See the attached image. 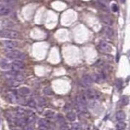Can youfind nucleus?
I'll use <instances>...</instances> for the list:
<instances>
[{
  "label": "nucleus",
  "mask_w": 130,
  "mask_h": 130,
  "mask_svg": "<svg viewBox=\"0 0 130 130\" xmlns=\"http://www.w3.org/2000/svg\"><path fill=\"white\" fill-rule=\"evenodd\" d=\"M7 58L10 59L12 60H20L22 61L26 59V55H25L24 53L19 51V50H7L6 54H5Z\"/></svg>",
  "instance_id": "nucleus-1"
},
{
  "label": "nucleus",
  "mask_w": 130,
  "mask_h": 130,
  "mask_svg": "<svg viewBox=\"0 0 130 130\" xmlns=\"http://www.w3.org/2000/svg\"><path fill=\"white\" fill-rule=\"evenodd\" d=\"M0 37L10 39H17L21 37V35L19 32L11 29H2L0 30Z\"/></svg>",
  "instance_id": "nucleus-2"
},
{
  "label": "nucleus",
  "mask_w": 130,
  "mask_h": 130,
  "mask_svg": "<svg viewBox=\"0 0 130 130\" xmlns=\"http://www.w3.org/2000/svg\"><path fill=\"white\" fill-rule=\"evenodd\" d=\"M4 76L7 77V79H14V80L17 81L20 83H23L24 81V76L21 74H20L18 72H16V71H13V70L6 72L4 73Z\"/></svg>",
  "instance_id": "nucleus-3"
},
{
  "label": "nucleus",
  "mask_w": 130,
  "mask_h": 130,
  "mask_svg": "<svg viewBox=\"0 0 130 130\" xmlns=\"http://www.w3.org/2000/svg\"><path fill=\"white\" fill-rule=\"evenodd\" d=\"M76 106L78 110L82 113L87 112V106H86L85 98L83 95H79L76 98Z\"/></svg>",
  "instance_id": "nucleus-4"
},
{
  "label": "nucleus",
  "mask_w": 130,
  "mask_h": 130,
  "mask_svg": "<svg viewBox=\"0 0 130 130\" xmlns=\"http://www.w3.org/2000/svg\"><path fill=\"white\" fill-rule=\"evenodd\" d=\"M98 50H100L101 52L105 53V54H108V53H111L112 50V48L110 45L108 44L106 42H104V41H101L98 44Z\"/></svg>",
  "instance_id": "nucleus-5"
},
{
  "label": "nucleus",
  "mask_w": 130,
  "mask_h": 130,
  "mask_svg": "<svg viewBox=\"0 0 130 130\" xmlns=\"http://www.w3.org/2000/svg\"><path fill=\"white\" fill-rule=\"evenodd\" d=\"M93 82H94V81L92 79V76H90L89 75H85L81 80V85L84 88L90 87V86L93 85Z\"/></svg>",
  "instance_id": "nucleus-6"
},
{
  "label": "nucleus",
  "mask_w": 130,
  "mask_h": 130,
  "mask_svg": "<svg viewBox=\"0 0 130 130\" xmlns=\"http://www.w3.org/2000/svg\"><path fill=\"white\" fill-rule=\"evenodd\" d=\"M1 44L3 47L7 48L9 50H13L15 48L18 47L19 44L15 41H10V40H3L1 42Z\"/></svg>",
  "instance_id": "nucleus-7"
},
{
  "label": "nucleus",
  "mask_w": 130,
  "mask_h": 130,
  "mask_svg": "<svg viewBox=\"0 0 130 130\" xmlns=\"http://www.w3.org/2000/svg\"><path fill=\"white\" fill-rule=\"evenodd\" d=\"M99 92H98L95 90H93V89H90L86 91V98L88 99H90V101H95L96 99H98L99 98Z\"/></svg>",
  "instance_id": "nucleus-8"
},
{
  "label": "nucleus",
  "mask_w": 130,
  "mask_h": 130,
  "mask_svg": "<svg viewBox=\"0 0 130 130\" xmlns=\"http://www.w3.org/2000/svg\"><path fill=\"white\" fill-rule=\"evenodd\" d=\"M24 68V64L22 61L20 60H14L13 62L11 63V69L13 71H16V72H18V71L23 70Z\"/></svg>",
  "instance_id": "nucleus-9"
},
{
  "label": "nucleus",
  "mask_w": 130,
  "mask_h": 130,
  "mask_svg": "<svg viewBox=\"0 0 130 130\" xmlns=\"http://www.w3.org/2000/svg\"><path fill=\"white\" fill-rule=\"evenodd\" d=\"M100 20L104 24L108 25V26H111L113 24V20H112V19L109 16H106V15H101Z\"/></svg>",
  "instance_id": "nucleus-10"
},
{
  "label": "nucleus",
  "mask_w": 130,
  "mask_h": 130,
  "mask_svg": "<svg viewBox=\"0 0 130 130\" xmlns=\"http://www.w3.org/2000/svg\"><path fill=\"white\" fill-rule=\"evenodd\" d=\"M92 79H93V81H96V82L101 83V82H103V81H105L106 76H105V74H104L103 72L97 73V74H94V76L92 77Z\"/></svg>",
  "instance_id": "nucleus-11"
},
{
  "label": "nucleus",
  "mask_w": 130,
  "mask_h": 130,
  "mask_svg": "<svg viewBox=\"0 0 130 130\" xmlns=\"http://www.w3.org/2000/svg\"><path fill=\"white\" fill-rule=\"evenodd\" d=\"M12 10L9 7H7L6 5L0 4V16H7L11 13Z\"/></svg>",
  "instance_id": "nucleus-12"
},
{
  "label": "nucleus",
  "mask_w": 130,
  "mask_h": 130,
  "mask_svg": "<svg viewBox=\"0 0 130 130\" xmlns=\"http://www.w3.org/2000/svg\"><path fill=\"white\" fill-rule=\"evenodd\" d=\"M7 98L8 99V101L12 103H16L18 101L16 94L13 92H8L7 94Z\"/></svg>",
  "instance_id": "nucleus-13"
},
{
  "label": "nucleus",
  "mask_w": 130,
  "mask_h": 130,
  "mask_svg": "<svg viewBox=\"0 0 130 130\" xmlns=\"http://www.w3.org/2000/svg\"><path fill=\"white\" fill-rule=\"evenodd\" d=\"M0 68L2 69H5V70L11 69V63H9L8 61L4 59H2L0 60Z\"/></svg>",
  "instance_id": "nucleus-14"
},
{
  "label": "nucleus",
  "mask_w": 130,
  "mask_h": 130,
  "mask_svg": "<svg viewBox=\"0 0 130 130\" xmlns=\"http://www.w3.org/2000/svg\"><path fill=\"white\" fill-rule=\"evenodd\" d=\"M17 92H18V94L20 96H26L30 94V90L27 87H20L17 90Z\"/></svg>",
  "instance_id": "nucleus-15"
},
{
  "label": "nucleus",
  "mask_w": 130,
  "mask_h": 130,
  "mask_svg": "<svg viewBox=\"0 0 130 130\" xmlns=\"http://www.w3.org/2000/svg\"><path fill=\"white\" fill-rule=\"evenodd\" d=\"M126 118V115L125 113L123 111H117L116 114V119L117 121H119V122H122L123 120H124V119Z\"/></svg>",
  "instance_id": "nucleus-16"
},
{
  "label": "nucleus",
  "mask_w": 130,
  "mask_h": 130,
  "mask_svg": "<svg viewBox=\"0 0 130 130\" xmlns=\"http://www.w3.org/2000/svg\"><path fill=\"white\" fill-rule=\"evenodd\" d=\"M104 34H105L106 36L109 38H111L114 36V31L111 28H105V29H104Z\"/></svg>",
  "instance_id": "nucleus-17"
},
{
  "label": "nucleus",
  "mask_w": 130,
  "mask_h": 130,
  "mask_svg": "<svg viewBox=\"0 0 130 130\" xmlns=\"http://www.w3.org/2000/svg\"><path fill=\"white\" fill-rule=\"evenodd\" d=\"M66 117H67V119H68L69 121H75L76 119V116L75 114V112L73 111H69L68 113L67 114V116H66Z\"/></svg>",
  "instance_id": "nucleus-18"
},
{
  "label": "nucleus",
  "mask_w": 130,
  "mask_h": 130,
  "mask_svg": "<svg viewBox=\"0 0 130 130\" xmlns=\"http://www.w3.org/2000/svg\"><path fill=\"white\" fill-rule=\"evenodd\" d=\"M7 83L10 86H12V87H16V86L19 85L20 84L17 81L14 80V79H7Z\"/></svg>",
  "instance_id": "nucleus-19"
},
{
  "label": "nucleus",
  "mask_w": 130,
  "mask_h": 130,
  "mask_svg": "<svg viewBox=\"0 0 130 130\" xmlns=\"http://www.w3.org/2000/svg\"><path fill=\"white\" fill-rule=\"evenodd\" d=\"M123 88V81L122 79H117L116 81V89L117 90H120Z\"/></svg>",
  "instance_id": "nucleus-20"
},
{
  "label": "nucleus",
  "mask_w": 130,
  "mask_h": 130,
  "mask_svg": "<svg viewBox=\"0 0 130 130\" xmlns=\"http://www.w3.org/2000/svg\"><path fill=\"white\" fill-rule=\"evenodd\" d=\"M35 121H36V117H35L34 115H32V116H29L26 119V124H34L35 123Z\"/></svg>",
  "instance_id": "nucleus-21"
},
{
  "label": "nucleus",
  "mask_w": 130,
  "mask_h": 130,
  "mask_svg": "<svg viewBox=\"0 0 130 130\" xmlns=\"http://www.w3.org/2000/svg\"><path fill=\"white\" fill-rule=\"evenodd\" d=\"M43 93H44V94H46V95H47V96H50V95H52V94H54L52 89L50 87H46V88L43 89Z\"/></svg>",
  "instance_id": "nucleus-22"
},
{
  "label": "nucleus",
  "mask_w": 130,
  "mask_h": 130,
  "mask_svg": "<svg viewBox=\"0 0 130 130\" xmlns=\"http://www.w3.org/2000/svg\"><path fill=\"white\" fill-rule=\"evenodd\" d=\"M28 105H29L30 107H33V108L37 107V103L34 99H30V100H29V102H28Z\"/></svg>",
  "instance_id": "nucleus-23"
},
{
  "label": "nucleus",
  "mask_w": 130,
  "mask_h": 130,
  "mask_svg": "<svg viewBox=\"0 0 130 130\" xmlns=\"http://www.w3.org/2000/svg\"><path fill=\"white\" fill-rule=\"evenodd\" d=\"M116 128L118 130H124L126 128V124L123 123V122H119L116 124Z\"/></svg>",
  "instance_id": "nucleus-24"
},
{
  "label": "nucleus",
  "mask_w": 130,
  "mask_h": 130,
  "mask_svg": "<svg viewBox=\"0 0 130 130\" xmlns=\"http://www.w3.org/2000/svg\"><path fill=\"white\" fill-rule=\"evenodd\" d=\"M0 2L5 4H14L16 2V0H0Z\"/></svg>",
  "instance_id": "nucleus-25"
},
{
  "label": "nucleus",
  "mask_w": 130,
  "mask_h": 130,
  "mask_svg": "<svg viewBox=\"0 0 130 130\" xmlns=\"http://www.w3.org/2000/svg\"><path fill=\"white\" fill-rule=\"evenodd\" d=\"M54 114H55V112L53 111H45V116L46 117H48V118H50V117H52L53 116H54Z\"/></svg>",
  "instance_id": "nucleus-26"
},
{
  "label": "nucleus",
  "mask_w": 130,
  "mask_h": 130,
  "mask_svg": "<svg viewBox=\"0 0 130 130\" xmlns=\"http://www.w3.org/2000/svg\"><path fill=\"white\" fill-rule=\"evenodd\" d=\"M48 124H49V122H48L47 119H41L39 120V125H46V126H48Z\"/></svg>",
  "instance_id": "nucleus-27"
},
{
  "label": "nucleus",
  "mask_w": 130,
  "mask_h": 130,
  "mask_svg": "<svg viewBox=\"0 0 130 130\" xmlns=\"http://www.w3.org/2000/svg\"><path fill=\"white\" fill-rule=\"evenodd\" d=\"M121 103H122V104H123L124 106L127 105V104L129 103V98H128V97L124 96L123 98H122V99H121Z\"/></svg>",
  "instance_id": "nucleus-28"
},
{
  "label": "nucleus",
  "mask_w": 130,
  "mask_h": 130,
  "mask_svg": "<svg viewBox=\"0 0 130 130\" xmlns=\"http://www.w3.org/2000/svg\"><path fill=\"white\" fill-rule=\"evenodd\" d=\"M72 130H82V128H81V125L79 124H73L72 127Z\"/></svg>",
  "instance_id": "nucleus-29"
},
{
  "label": "nucleus",
  "mask_w": 130,
  "mask_h": 130,
  "mask_svg": "<svg viewBox=\"0 0 130 130\" xmlns=\"http://www.w3.org/2000/svg\"><path fill=\"white\" fill-rule=\"evenodd\" d=\"M111 10H112V12H117L119 11V7H118V6H117L116 4H112L111 5Z\"/></svg>",
  "instance_id": "nucleus-30"
},
{
  "label": "nucleus",
  "mask_w": 130,
  "mask_h": 130,
  "mask_svg": "<svg viewBox=\"0 0 130 130\" xmlns=\"http://www.w3.org/2000/svg\"><path fill=\"white\" fill-rule=\"evenodd\" d=\"M38 129H39V130H48V126L39 125V126H38Z\"/></svg>",
  "instance_id": "nucleus-31"
},
{
  "label": "nucleus",
  "mask_w": 130,
  "mask_h": 130,
  "mask_svg": "<svg viewBox=\"0 0 130 130\" xmlns=\"http://www.w3.org/2000/svg\"><path fill=\"white\" fill-rule=\"evenodd\" d=\"M23 129H24V130H33V129L29 125H24V128H23Z\"/></svg>",
  "instance_id": "nucleus-32"
},
{
  "label": "nucleus",
  "mask_w": 130,
  "mask_h": 130,
  "mask_svg": "<svg viewBox=\"0 0 130 130\" xmlns=\"http://www.w3.org/2000/svg\"><path fill=\"white\" fill-rule=\"evenodd\" d=\"M119 54H118V55H116V62L117 63L119 62Z\"/></svg>",
  "instance_id": "nucleus-33"
},
{
  "label": "nucleus",
  "mask_w": 130,
  "mask_h": 130,
  "mask_svg": "<svg viewBox=\"0 0 130 130\" xmlns=\"http://www.w3.org/2000/svg\"><path fill=\"white\" fill-rule=\"evenodd\" d=\"M120 2L122 3H124V2H125V0H120Z\"/></svg>",
  "instance_id": "nucleus-34"
},
{
  "label": "nucleus",
  "mask_w": 130,
  "mask_h": 130,
  "mask_svg": "<svg viewBox=\"0 0 130 130\" xmlns=\"http://www.w3.org/2000/svg\"><path fill=\"white\" fill-rule=\"evenodd\" d=\"M12 130H18V129H12Z\"/></svg>",
  "instance_id": "nucleus-35"
},
{
  "label": "nucleus",
  "mask_w": 130,
  "mask_h": 130,
  "mask_svg": "<svg viewBox=\"0 0 130 130\" xmlns=\"http://www.w3.org/2000/svg\"><path fill=\"white\" fill-rule=\"evenodd\" d=\"M107 1H108V0H107Z\"/></svg>",
  "instance_id": "nucleus-36"
}]
</instances>
